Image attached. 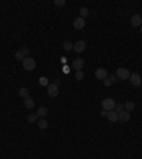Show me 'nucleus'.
I'll return each mask as SVG.
<instances>
[{"instance_id":"obj_10","label":"nucleus","mask_w":142,"mask_h":159,"mask_svg":"<svg viewBox=\"0 0 142 159\" xmlns=\"http://www.w3.org/2000/svg\"><path fill=\"white\" fill-rule=\"evenodd\" d=\"M85 66V61L83 58H76L74 61H73V68H76L77 71H80V70H83V67Z\"/></svg>"},{"instance_id":"obj_2","label":"nucleus","mask_w":142,"mask_h":159,"mask_svg":"<svg viewBox=\"0 0 142 159\" xmlns=\"http://www.w3.org/2000/svg\"><path fill=\"white\" fill-rule=\"evenodd\" d=\"M129 75H131L129 70H128V68H124V67L118 68V70H117V73H115V77H117V78H119V80H128V78H129Z\"/></svg>"},{"instance_id":"obj_22","label":"nucleus","mask_w":142,"mask_h":159,"mask_svg":"<svg viewBox=\"0 0 142 159\" xmlns=\"http://www.w3.org/2000/svg\"><path fill=\"white\" fill-rule=\"evenodd\" d=\"M114 111L117 114H119V112H122V111H125V108H124V104H117L115 105V108H114Z\"/></svg>"},{"instance_id":"obj_27","label":"nucleus","mask_w":142,"mask_h":159,"mask_svg":"<svg viewBox=\"0 0 142 159\" xmlns=\"http://www.w3.org/2000/svg\"><path fill=\"white\" fill-rule=\"evenodd\" d=\"M40 84L41 85H48L47 78H46V77H41V78H40Z\"/></svg>"},{"instance_id":"obj_1","label":"nucleus","mask_w":142,"mask_h":159,"mask_svg":"<svg viewBox=\"0 0 142 159\" xmlns=\"http://www.w3.org/2000/svg\"><path fill=\"white\" fill-rule=\"evenodd\" d=\"M21 63H23V68H24L26 71H33V70L36 68V61H34V58H31V57H26Z\"/></svg>"},{"instance_id":"obj_6","label":"nucleus","mask_w":142,"mask_h":159,"mask_svg":"<svg viewBox=\"0 0 142 159\" xmlns=\"http://www.w3.org/2000/svg\"><path fill=\"white\" fill-rule=\"evenodd\" d=\"M47 94H48V97H57L58 95V85H56L54 83L53 84H48L47 85Z\"/></svg>"},{"instance_id":"obj_4","label":"nucleus","mask_w":142,"mask_h":159,"mask_svg":"<svg viewBox=\"0 0 142 159\" xmlns=\"http://www.w3.org/2000/svg\"><path fill=\"white\" fill-rule=\"evenodd\" d=\"M129 83H131V85H134V87H139V85L142 84V78L141 75L138 74V73H132V74L129 75Z\"/></svg>"},{"instance_id":"obj_5","label":"nucleus","mask_w":142,"mask_h":159,"mask_svg":"<svg viewBox=\"0 0 142 159\" xmlns=\"http://www.w3.org/2000/svg\"><path fill=\"white\" fill-rule=\"evenodd\" d=\"M85 48H87V43H85L84 40H78L76 44H74V47H73V50L76 53H83Z\"/></svg>"},{"instance_id":"obj_23","label":"nucleus","mask_w":142,"mask_h":159,"mask_svg":"<svg viewBox=\"0 0 142 159\" xmlns=\"http://www.w3.org/2000/svg\"><path fill=\"white\" fill-rule=\"evenodd\" d=\"M20 53H21V54H23V56L26 57V56H28V53H30V50H28L27 47H24V46H21L20 47V50H19Z\"/></svg>"},{"instance_id":"obj_15","label":"nucleus","mask_w":142,"mask_h":159,"mask_svg":"<svg viewBox=\"0 0 142 159\" xmlns=\"http://www.w3.org/2000/svg\"><path fill=\"white\" fill-rule=\"evenodd\" d=\"M24 107L27 108V110H31V108H34V101H33V98H24Z\"/></svg>"},{"instance_id":"obj_9","label":"nucleus","mask_w":142,"mask_h":159,"mask_svg":"<svg viewBox=\"0 0 142 159\" xmlns=\"http://www.w3.org/2000/svg\"><path fill=\"white\" fill-rule=\"evenodd\" d=\"M73 26H74L76 30H81V28L85 27V20L83 19V17H77V19L74 20V23H73Z\"/></svg>"},{"instance_id":"obj_8","label":"nucleus","mask_w":142,"mask_h":159,"mask_svg":"<svg viewBox=\"0 0 142 159\" xmlns=\"http://www.w3.org/2000/svg\"><path fill=\"white\" fill-rule=\"evenodd\" d=\"M95 77H97L98 80H102V81H104L105 78L108 77V73H107L105 68H97V70H95Z\"/></svg>"},{"instance_id":"obj_24","label":"nucleus","mask_w":142,"mask_h":159,"mask_svg":"<svg viewBox=\"0 0 142 159\" xmlns=\"http://www.w3.org/2000/svg\"><path fill=\"white\" fill-rule=\"evenodd\" d=\"M14 58H16V60H17V61H23V60H24V58H26V57L23 56V54H21V53H20V51H17V53H16V54H14Z\"/></svg>"},{"instance_id":"obj_18","label":"nucleus","mask_w":142,"mask_h":159,"mask_svg":"<svg viewBox=\"0 0 142 159\" xmlns=\"http://www.w3.org/2000/svg\"><path fill=\"white\" fill-rule=\"evenodd\" d=\"M19 95L23 98V100H24V98H27V97H28V90L26 88V87H21V88L19 90Z\"/></svg>"},{"instance_id":"obj_3","label":"nucleus","mask_w":142,"mask_h":159,"mask_svg":"<svg viewBox=\"0 0 142 159\" xmlns=\"http://www.w3.org/2000/svg\"><path fill=\"white\" fill-rule=\"evenodd\" d=\"M101 105H102V108H104L105 111H112L117 104H115V101H114L112 98H105V100H102Z\"/></svg>"},{"instance_id":"obj_21","label":"nucleus","mask_w":142,"mask_h":159,"mask_svg":"<svg viewBox=\"0 0 142 159\" xmlns=\"http://www.w3.org/2000/svg\"><path fill=\"white\" fill-rule=\"evenodd\" d=\"M88 14H90V11H88L87 7H81V9H80V17H83V19H84V17H87Z\"/></svg>"},{"instance_id":"obj_12","label":"nucleus","mask_w":142,"mask_h":159,"mask_svg":"<svg viewBox=\"0 0 142 159\" xmlns=\"http://www.w3.org/2000/svg\"><path fill=\"white\" fill-rule=\"evenodd\" d=\"M107 118H108V121L110 122H117L118 121V114L115 112V111H108L107 112Z\"/></svg>"},{"instance_id":"obj_25","label":"nucleus","mask_w":142,"mask_h":159,"mask_svg":"<svg viewBox=\"0 0 142 159\" xmlns=\"http://www.w3.org/2000/svg\"><path fill=\"white\" fill-rule=\"evenodd\" d=\"M54 4L58 7H63V6H66V0H54Z\"/></svg>"},{"instance_id":"obj_11","label":"nucleus","mask_w":142,"mask_h":159,"mask_svg":"<svg viewBox=\"0 0 142 159\" xmlns=\"http://www.w3.org/2000/svg\"><path fill=\"white\" fill-rule=\"evenodd\" d=\"M131 119V114L128 111H122V112L118 114V121L119 122H128Z\"/></svg>"},{"instance_id":"obj_26","label":"nucleus","mask_w":142,"mask_h":159,"mask_svg":"<svg viewBox=\"0 0 142 159\" xmlns=\"http://www.w3.org/2000/svg\"><path fill=\"white\" fill-rule=\"evenodd\" d=\"M76 78H77V80H78V81L84 78V73H83V70H80V71H77V73H76Z\"/></svg>"},{"instance_id":"obj_13","label":"nucleus","mask_w":142,"mask_h":159,"mask_svg":"<svg viewBox=\"0 0 142 159\" xmlns=\"http://www.w3.org/2000/svg\"><path fill=\"white\" fill-rule=\"evenodd\" d=\"M114 83H117V77H115V75H108V77L104 80L105 87H110V85H112Z\"/></svg>"},{"instance_id":"obj_16","label":"nucleus","mask_w":142,"mask_h":159,"mask_svg":"<svg viewBox=\"0 0 142 159\" xmlns=\"http://www.w3.org/2000/svg\"><path fill=\"white\" fill-rule=\"evenodd\" d=\"M37 126L40 129H46L48 126V122L46 121V118H41V119H38L37 121Z\"/></svg>"},{"instance_id":"obj_29","label":"nucleus","mask_w":142,"mask_h":159,"mask_svg":"<svg viewBox=\"0 0 142 159\" xmlns=\"http://www.w3.org/2000/svg\"><path fill=\"white\" fill-rule=\"evenodd\" d=\"M139 30H141V33H142V26H141V27H139Z\"/></svg>"},{"instance_id":"obj_28","label":"nucleus","mask_w":142,"mask_h":159,"mask_svg":"<svg viewBox=\"0 0 142 159\" xmlns=\"http://www.w3.org/2000/svg\"><path fill=\"white\" fill-rule=\"evenodd\" d=\"M107 112H108V111L102 110V111H101V117H107Z\"/></svg>"},{"instance_id":"obj_20","label":"nucleus","mask_w":142,"mask_h":159,"mask_svg":"<svg viewBox=\"0 0 142 159\" xmlns=\"http://www.w3.org/2000/svg\"><path fill=\"white\" fill-rule=\"evenodd\" d=\"M37 118H38L37 114H30L28 118H27V121L30 122V124H34V122H37Z\"/></svg>"},{"instance_id":"obj_7","label":"nucleus","mask_w":142,"mask_h":159,"mask_svg":"<svg viewBox=\"0 0 142 159\" xmlns=\"http://www.w3.org/2000/svg\"><path fill=\"white\" fill-rule=\"evenodd\" d=\"M131 26L132 27H141L142 26V16L141 14H134L131 17Z\"/></svg>"},{"instance_id":"obj_17","label":"nucleus","mask_w":142,"mask_h":159,"mask_svg":"<svg viewBox=\"0 0 142 159\" xmlns=\"http://www.w3.org/2000/svg\"><path fill=\"white\" fill-rule=\"evenodd\" d=\"M124 108H125V111L131 112V111H134V110H135V104H134L132 101H128V102L124 104Z\"/></svg>"},{"instance_id":"obj_14","label":"nucleus","mask_w":142,"mask_h":159,"mask_svg":"<svg viewBox=\"0 0 142 159\" xmlns=\"http://www.w3.org/2000/svg\"><path fill=\"white\" fill-rule=\"evenodd\" d=\"M36 114H37L40 118H46V117H47V114H48V110L46 108V107H40Z\"/></svg>"},{"instance_id":"obj_19","label":"nucleus","mask_w":142,"mask_h":159,"mask_svg":"<svg viewBox=\"0 0 142 159\" xmlns=\"http://www.w3.org/2000/svg\"><path fill=\"white\" fill-rule=\"evenodd\" d=\"M73 47H74V44H73L71 41H64V43H63V48H64L66 51H71Z\"/></svg>"}]
</instances>
